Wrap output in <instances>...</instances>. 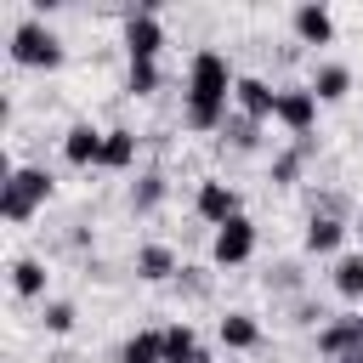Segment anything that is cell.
I'll return each mask as SVG.
<instances>
[{
    "instance_id": "1",
    "label": "cell",
    "mask_w": 363,
    "mask_h": 363,
    "mask_svg": "<svg viewBox=\"0 0 363 363\" xmlns=\"http://www.w3.org/2000/svg\"><path fill=\"white\" fill-rule=\"evenodd\" d=\"M233 85H238V74H233V62L221 57V51H193V62H187V130H199V136H210V130H221L233 113H227V102H233Z\"/></svg>"
},
{
    "instance_id": "2",
    "label": "cell",
    "mask_w": 363,
    "mask_h": 363,
    "mask_svg": "<svg viewBox=\"0 0 363 363\" xmlns=\"http://www.w3.org/2000/svg\"><path fill=\"white\" fill-rule=\"evenodd\" d=\"M51 170H40V164H6V182H0V216L11 221V227H23V221H34V210L51 199Z\"/></svg>"
},
{
    "instance_id": "3",
    "label": "cell",
    "mask_w": 363,
    "mask_h": 363,
    "mask_svg": "<svg viewBox=\"0 0 363 363\" xmlns=\"http://www.w3.org/2000/svg\"><path fill=\"white\" fill-rule=\"evenodd\" d=\"M62 57H68V51H62V40L45 28V17H23V23L11 28V62H17V68H45V74H51V68H62Z\"/></svg>"
},
{
    "instance_id": "4",
    "label": "cell",
    "mask_w": 363,
    "mask_h": 363,
    "mask_svg": "<svg viewBox=\"0 0 363 363\" xmlns=\"http://www.w3.org/2000/svg\"><path fill=\"white\" fill-rule=\"evenodd\" d=\"M159 51H164V23H159V11H153V6L125 11V57H130V62H159Z\"/></svg>"
},
{
    "instance_id": "5",
    "label": "cell",
    "mask_w": 363,
    "mask_h": 363,
    "mask_svg": "<svg viewBox=\"0 0 363 363\" xmlns=\"http://www.w3.org/2000/svg\"><path fill=\"white\" fill-rule=\"evenodd\" d=\"M278 125H284L295 142L312 136V125H318V96H312V85H284V91H278Z\"/></svg>"
},
{
    "instance_id": "6",
    "label": "cell",
    "mask_w": 363,
    "mask_h": 363,
    "mask_svg": "<svg viewBox=\"0 0 363 363\" xmlns=\"http://www.w3.org/2000/svg\"><path fill=\"white\" fill-rule=\"evenodd\" d=\"M250 255H255V221H250V216L216 227V238H210V261H216V267H244Z\"/></svg>"
},
{
    "instance_id": "7",
    "label": "cell",
    "mask_w": 363,
    "mask_h": 363,
    "mask_svg": "<svg viewBox=\"0 0 363 363\" xmlns=\"http://www.w3.org/2000/svg\"><path fill=\"white\" fill-rule=\"evenodd\" d=\"M193 210H199V221H210V227H227V221H238V216H244L238 187H227V182H199Z\"/></svg>"
},
{
    "instance_id": "8",
    "label": "cell",
    "mask_w": 363,
    "mask_h": 363,
    "mask_svg": "<svg viewBox=\"0 0 363 363\" xmlns=\"http://www.w3.org/2000/svg\"><path fill=\"white\" fill-rule=\"evenodd\" d=\"M233 102H238V113L244 119H278V91L261 79V74H238V85H233Z\"/></svg>"
},
{
    "instance_id": "9",
    "label": "cell",
    "mask_w": 363,
    "mask_h": 363,
    "mask_svg": "<svg viewBox=\"0 0 363 363\" xmlns=\"http://www.w3.org/2000/svg\"><path fill=\"white\" fill-rule=\"evenodd\" d=\"M102 136H108V130L85 125V119H79V125H68V136H62V159H68L74 170H91V164L102 170Z\"/></svg>"
},
{
    "instance_id": "10",
    "label": "cell",
    "mask_w": 363,
    "mask_h": 363,
    "mask_svg": "<svg viewBox=\"0 0 363 363\" xmlns=\"http://www.w3.org/2000/svg\"><path fill=\"white\" fill-rule=\"evenodd\" d=\"M346 221H340V210H312V221H306V255H340V244H346Z\"/></svg>"
},
{
    "instance_id": "11",
    "label": "cell",
    "mask_w": 363,
    "mask_h": 363,
    "mask_svg": "<svg viewBox=\"0 0 363 363\" xmlns=\"http://www.w3.org/2000/svg\"><path fill=\"white\" fill-rule=\"evenodd\" d=\"M289 28H295V40H301V45H329V40H335V11H329V6H318V0H306V6H295Z\"/></svg>"
},
{
    "instance_id": "12",
    "label": "cell",
    "mask_w": 363,
    "mask_h": 363,
    "mask_svg": "<svg viewBox=\"0 0 363 363\" xmlns=\"http://www.w3.org/2000/svg\"><path fill=\"white\" fill-rule=\"evenodd\" d=\"M318 352L335 363V357H346V352H363V329L352 323V318H329V323H318Z\"/></svg>"
},
{
    "instance_id": "13",
    "label": "cell",
    "mask_w": 363,
    "mask_h": 363,
    "mask_svg": "<svg viewBox=\"0 0 363 363\" xmlns=\"http://www.w3.org/2000/svg\"><path fill=\"white\" fill-rule=\"evenodd\" d=\"M216 340H221L227 352H255V346H261V323H255L250 312H227V318L216 323Z\"/></svg>"
},
{
    "instance_id": "14",
    "label": "cell",
    "mask_w": 363,
    "mask_h": 363,
    "mask_svg": "<svg viewBox=\"0 0 363 363\" xmlns=\"http://www.w3.org/2000/svg\"><path fill=\"white\" fill-rule=\"evenodd\" d=\"M164 363H210V352L199 346L193 323H170L164 329Z\"/></svg>"
},
{
    "instance_id": "15",
    "label": "cell",
    "mask_w": 363,
    "mask_h": 363,
    "mask_svg": "<svg viewBox=\"0 0 363 363\" xmlns=\"http://www.w3.org/2000/svg\"><path fill=\"white\" fill-rule=\"evenodd\" d=\"M346 91H352V68L346 62H318L312 68V96L318 102H340Z\"/></svg>"
},
{
    "instance_id": "16",
    "label": "cell",
    "mask_w": 363,
    "mask_h": 363,
    "mask_svg": "<svg viewBox=\"0 0 363 363\" xmlns=\"http://www.w3.org/2000/svg\"><path fill=\"white\" fill-rule=\"evenodd\" d=\"M136 278H147V284L176 278V250H170V244H142V250H136Z\"/></svg>"
},
{
    "instance_id": "17",
    "label": "cell",
    "mask_w": 363,
    "mask_h": 363,
    "mask_svg": "<svg viewBox=\"0 0 363 363\" xmlns=\"http://www.w3.org/2000/svg\"><path fill=\"white\" fill-rule=\"evenodd\" d=\"M11 295H17V301H40V295H45V261L17 255V261H11Z\"/></svg>"
},
{
    "instance_id": "18",
    "label": "cell",
    "mask_w": 363,
    "mask_h": 363,
    "mask_svg": "<svg viewBox=\"0 0 363 363\" xmlns=\"http://www.w3.org/2000/svg\"><path fill=\"white\" fill-rule=\"evenodd\" d=\"M329 284H335V295H340V301L363 306V255H335V272H329Z\"/></svg>"
},
{
    "instance_id": "19",
    "label": "cell",
    "mask_w": 363,
    "mask_h": 363,
    "mask_svg": "<svg viewBox=\"0 0 363 363\" xmlns=\"http://www.w3.org/2000/svg\"><path fill=\"white\" fill-rule=\"evenodd\" d=\"M130 164H136V130L113 125L102 136V170H130Z\"/></svg>"
},
{
    "instance_id": "20",
    "label": "cell",
    "mask_w": 363,
    "mask_h": 363,
    "mask_svg": "<svg viewBox=\"0 0 363 363\" xmlns=\"http://www.w3.org/2000/svg\"><path fill=\"white\" fill-rule=\"evenodd\" d=\"M119 363H164V329H136L119 346Z\"/></svg>"
},
{
    "instance_id": "21",
    "label": "cell",
    "mask_w": 363,
    "mask_h": 363,
    "mask_svg": "<svg viewBox=\"0 0 363 363\" xmlns=\"http://www.w3.org/2000/svg\"><path fill=\"white\" fill-rule=\"evenodd\" d=\"M306 153H312V142H295V147H284V153L272 159L267 182H272V187H295V182H301V164H306Z\"/></svg>"
},
{
    "instance_id": "22",
    "label": "cell",
    "mask_w": 363,
    "mask_h": 363,
    "mask_svg": "<svg viewBox=\"0 0 363 363\" xmlns=\"http://www.w3.org/2000/svg\"><path fill=\"white\" fill-rule=\"evenodd\" d=\"M159 199H164V176L159 170H142L136 176V193H130V210L147 216V210H159Z\"/></svg>"
},
{
    "instance_id": "23",
    "label": "cell",
    "mask_w": 363,
    "mask_h": 363,
    "mask_svg": "<svg viewBox=\"0 0 363 363\" xmlns=\"http://www.w3.org/2000/svg\"><path fill=\"white\" fill-rule=\"evenodd\" d=\"M125 91L130 96H153L159 91V62H130L125 68Z\"/></svg>"
},
{
    "instance_id": "24",
    "label": "cell",
    "mask_w": 363,
    "mask_h": 363,
    "mask_svg": "<svg viewBox=\"0 0 363 363\" xmlns=\"http://www.w3.org/2000/svg\"><path fill=\"white\" fill-rule=\"evenodd\" d=\"M255 130H261V125H255V119H244V113H233V119L221 125V136H227L238 153H244V147H255Z\"/></svg>"
},
{
    "instance_id": "25",
    "label": "cell",
    "mask_w": 363,
    "mask_h": 363,
    "mask_svg": "<svg viewBox=\"0 0 363 363\" xmlns=\"http://www.w3.org/2000/svg\"><path fill=\"white\" fill-rule=\"evenodd\" d=\"M74 318H79V312H74V301H45V329H51V335H68V329H74Z\"/></svg>"
},
{
    "instance_id": "26",
    "label": "cell",
    "mask_w": 363,
    "mask_h": 363,
    "mask_svg": "<svg viewBox=\"0 0 363 363\" xmlns=\"http://www.w3.org/2000/svg\"><path fill=\"white\" fill-rule=\"evenodd\" d=\"M335 363H363V352H346V357H335Z\"/></svg>"
},
{
    "instance_id": "27",
    "label": "cell",
    "mask_w": 363,
    "mask_h": 363,
    "mask_svg": "<svg viewBox=\"0 0 363 363\" xmlns=\"http://www.w3.org/2000/svg\"><path fill=\"white\" fill-rule=\"evenodd\" d=\"M352 233H357V238H363V216H357V221H352Z\"/></svg>"
},
{
    "instance_id": "28",
    "label": "cell",
    "mask_w": 363,
    "mask_h": 363,
    "mask_svg": "<svg viewBox=\"0 0 363 363\" xmlns=\"http://www.w3.org/2000/svg\"><path fill=\"white\" fill-rule=\"evenodd\" d=\"M352 323H357V329H363V312H352Z\"/></svg>"
}]
</instances>
